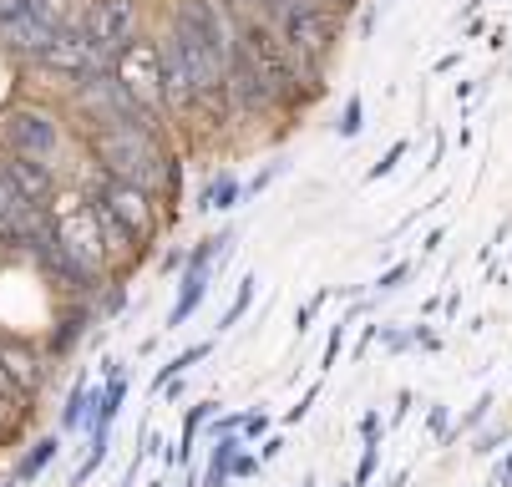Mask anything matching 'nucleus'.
<instances>
[{"mask_svg":"<svg viewBox=\"0 0 512 487\" xmlns=\"http://www.w3.org/2000/svg\"><path fill=\"white\" fill-rule=\"evenodd\" d=\"M87 148L97 158L102 178H122V183H142L158 188L168 173V148L158 143L153 122H112V127H92Z\"/></svg>","mask_w":512,"mask_h":487,"instance_id":"nucleus-1","label":"nucleus"},{"mask_svg":"<svg viewBox=\"0 0 512 487\" xmlns=\"http://www.w3.org/2000/svg\"><path fill=\"white\" fill-rule=\"evenodd\" d=\"M173 31L183 36V46H188V56L198 66L203 87L229 77L234 26H229V11L218 6V0H178V6H173Z\"/></svg>","mask_w":512,"mask_h":487,"instance_id":"nucleus-2","label":"nucleus"},{"mask_svg":"<svg viewBox=\"0 0 512 487\" xmlns=\"http://www.w3.org/2000/svg\"><path fill=\"white\" fill-rule=\"evenodd\" d=\"M269 26L279 31V41L295 56V66L310 77V87H320V66L335 56V41H340V16L310 6V0H279L269 11Z\"/></svg>","mask_w":512,"mask_h":487,"instance_id":"nucleus-3","label":"nucleus"},{"mask_svg":"<svg viewBox=\"0 0 512 487\" xmlns=\"http://www.w3.org/2000/svg\"><path fill=\"white\" fill-rule=\"evenodd\" d=\"M46 219H51V239L71 254V264H82L92 280H97V274L107 269V244H102L97 198H92V193L56 188V198L46 203Z\"/></svg>","mask_w":512,"mask_h":487,"instance_id":"nucleus-4","label":"nucleus"},{"mask_svg":"<svg viewBox=\"0 0 512 487\" xmlns=\"http://www.w3.org/2000/svg\"><path fill=\"white\" fill-rule=\"evenodd\" d=\"M234 56H239L244 66H254V72L279 92V102L300 92V66H295V56L284 51L279 31H274L264 16H249V21L234 26Z\"/></svg>","mask_w":512,"mask_h":487,"instance_id":"nucleus-5","label":"nucleus"},{"mask_svg":"<svg viewBox=\"0 0 512 487\" xmlns=\"http://www.w3.org/2000/svg\"><path fill=\"white\" fill-rule=\"evenodd\" d=\"M92 198L107 208V219H112V224H117L137 249H148V244L158 239L163 219H158V198H153V188H142V183H122V178H97Z\"/></svg>","mask_w":512,"mask_h":487,"instance_id":"nucleus-6","label":"nucleus"},{"mask_svg":"<svg viewBox=\"0 0 512 487\" xmlns=\"http://www.w3.org/2000/svg\"><path fill=\"white\" fill-rule=\"evenodd\" d=\"M112 77L122 82V92L132 97V107L148 117V122H158V112H173L168 107V92H163V61H158V41H148V36H137L117 61H112Z\"/></svg>","mask_w":512,"mask_h":487,"instance_id":"nucleus-7","label":"nucleus"},{"mask_svg":"<svg viewBox=\"0 0 512 487\" xmlns=\"http://www.w3.org/2000/svg\"><path fill=\"white\" fill-rule=\"evenodd\" d=\"M0 143H6L11 158L51 163L61 153V122L51 112H41V107H11V112H0Z\"/></svg>","mask_w":512,"mask_h":487,"instance_id":"nucleus-8","label":"nucleus"},{"mask_svg":"<svg viewBox=\"0 0 512 487\" xmlns=\"http://www.w3.org/2000/svg\"><path fill=\"white\" fill-rule=\"evenodd\" d=\"M137 21H142V6H137V0H87L82 31H87V41L97 46L102 66H112V61L137 41Z\"/></svg>","mask_w":512,"mask_h":487,"instance_id":"nucleus-9","label":"nucleus"},{"mask_svg":"<svg viewBox=\"0 0 512 487\" xmlns=\"http://www.w3.org/2000/svg\"><path fill=\"white\" fill-rule=\"evenodd\" d=\"M36 66H41L46 77L77 87L82 77L102 72V56H97V46L87 41V31H82V21H77V26H66V31H56V36L46 41V51L36 56Z\"/></svg>","mask_w":512,"mask_h":487,"instance_id":"nucleus-10","label":"nucleus"},{"mask_svg":"<svg viewBox=\"0 0 512 487\" xmlns=\"http://www.w3.org/2000/svg\"><path fill=\"white\" fill-rule=\"evenodd\" d=\"M158 61H163L168 107H173V112H188L193 97H198V87H203V77H198V66H193V56H188V46H183V36H178L173 26L158 36Z\"/></svg>","mask_w":512,"mask_h":487,"instance_id":"nucleus-11","label":"nucleus"},{"mask_svg":"<svg viewBox=\"0 0 512 487\" xmlns=\"http://www.w3.org/2000/svg\"><path fill=\"white\" fill-rule=\"evenodd\" d=\"M51 229V219H46V208H36V203H26L6 178H0V244H16V249H31L41 234Z\"/></svg>","mask_w":512,"mask_h":487,"instance_id":"nucleus-12","label":"nucleus"},{"mask_svg":"<svg viewBox=\"0 0 512 487\" xmlns=\"http://www.w3.org/2000/svg\"><path fill=\"white\" fill-rule=\"evenodd\" d=\"M0 178H6V183H11V188H16L26 203H36V208H46V203L56 198V188H61L51 163H36V158H11V153L0 158Z\"/></svg>","mask_w":512,"mask_h":487,"instance_id":"nucleus-13","label":"nucleus"},{"mask_svg":"<svg viewBox=\"0 0 512 487\" xmlns=\"http://www.w3.org/2000/svg\"><path fill=\"white\" fill-rule=\"evenodd\" d=\"M0 366H6L11 386L21 391V401L46 386V361H41V351L31 340H0Z\"/></svg>","mask_w":512,"mask_h":487,"instance_id":"nucleus-14","label":"nucleus"},{"mask_svg":"<svg viewBox=\"0 0 512 487\" xmlns=\"http://www.w3.org/2000/svg\"><path fill=\"white\" fill-rule=\"evenodd\" d=\"M224 82H229L234 112H269V107L279 102V92H274V87H269V82L254 72V66H244L239 56L229 61V77H224Z\"/></svg>","mask_w":512,"mask_h":487,"instance_id":"nucleus-15","label":"nucleus"},{"mask_svg":"<svg viewBox=\"0 0 512 487\" xmlns=\"http://www.w3.org/2000/svg\"><path fill=\"white\" fill-rule=\"evenodd\" d=\"M31 16H36V21H41L51 36L82 21V16H77V0H31Z\"/></svg>","mask_w":512,"mask_h":487,"instance_id":"nucleus-16","label":"nucleus"},{"mask_svg":"<svg viewBox=\"0 0 512 487\" xmlns=\"http://www.w3.org/2000/svg\"><path fill=\"white\" fill-rule=\"evenodd\" d=\"M198 203H203V208H234V203H239V178H229V173H224V178H213V183L203 188Z\"/></svg>","mask_w":512,"mask_h":487,"instance_id":"nucleus-17","label":"nucleus"},{"mask_svg":"<svg viewBox=\"0 0 512 487\" xmlns=\"http://www.w3.org/2000/svg\"><path fill=\"white\" fill-rule=\"evenodd\" d=\"M360 127H365V102L350 97L345 112H340V122H335V132H340V137H360Z\"/></svg>","mask_w":512,"mask_h":487,"instance_id":"nucleus-18","label":"nucleus"},{"mask_svg":"<svg viewBox=\"0 0 512 487\" xmlns=\"http://www.w3.org/2000/svg\"><path fill=\"white\" fill-rule=\"evenodd\" d=\"M203 356H208V345H188V351H183L178 361H168V366L158 371V381H168L173 371H188V366H193V361H203Z\"/></svg>","mask_w":512,"mask_h":487,"instance_id":"nucleus-19","label":"nucleus"},{"mask_svg":"<svg viewBox=\"0 0 512 487\" xmlns=\"http://www.w3.org/2000/svg\"><path fill=\"white\" fill-rule=\"evenodd\" d=\"M401 158H406V143H391V153H386V158H381V163H376L371 173H365V178H371V183H376V178H386V173H396V163H401Z\"/></svg>","mask_w":512,"mask_h":487,"instance_id":"nucleus-20","label":"nucleus"},{"mask_svg":"<svg viewBox=\"0 0 512 487\" xmlns=\"http://www.w3.org/2000/svg\"><path fill=\"white\" fill-rule=\"evenodd\" d=\"M51 452H56V442H36V452L21 462V477H36V472H41V462H46Z\"/></svg>","mask_w":512,"mask_h":487,"instance_id":"nucleus-21","label":"nucleus"},{"mask_svg":"<svg viewBox=\"0 0 512 487\" xmlns=\"http://www.w3.org/2000/svg\"><path fill=\"white\" fill-rule=\"evenodd\" d=\"M406 274H411V264L401 259V264H391V269L381 274V280H376V285H381V290H401V280H406Z\"/></svg>","mask_w":512,"mask_h":487,"instance_id":"nucleus-22","label":"nucleus"},{"mask_svg":"<svg viewBox=\"0 0 512 487\" xmlns=\"http://www.w3.org/2000/svg\"><path fill=\"white\" fill-rule=\"evenodd\" d=\"M249 295H254V280H244V290H239V300H234V305H229V315H224V325H234V320H239V315L249 310Z\"/></svg>","mask_w":512,"mask_h":487,"instance_id":"nucleus-23","label":"nucleus"},{"mask_svg":"<svg viewBox=\"0 0 512 487\" xmlns=\"http://www.w3.org/2000/svg\"><path fill=\"white\" fill-rule=\"evenodd\" d=\"M310 6H320V11H330V16H350L360 0H310Z\"/></svg>","mask_w":512,"mask_h":487,"instance_id":"nucleus-24","label":"nucleus"}]
</instances>
